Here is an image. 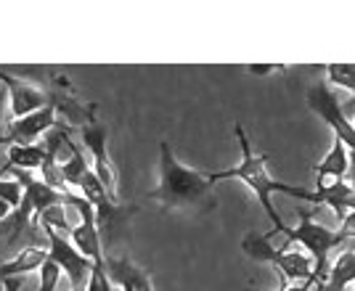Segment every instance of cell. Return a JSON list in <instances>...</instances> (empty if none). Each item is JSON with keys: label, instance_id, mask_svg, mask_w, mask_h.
<instances>
[{"label": "cell", "instance_id": "cell-9", "mask_svg": "<svg viewBox=\"0 0 355 291\" xmlns=\"http://www.w3.org/2000/svg\"><path fill=\"white\" fill-rule=\"evenodd\" d=\"M48 103L53 106L56 116L64 114L67 119H69V125H77V127H83V125H88L90 119H96V106H93V103L80 101L77 93L69 87V82H67L64 77H59V74L51 77Z\"/></svg>", "mask_w": 355, "mask_h": 291}, {"label": "cell", "instance_id": "cell-22", "mask_svg": "<svg viewBox=\"0 0 355 291\" xmlns=\"http://www.w3.org/2000/svg\"><path fill=\"white\" fill-rule=\"evenodd\" d=\"M14 215V209H11V204H6L0 199V222H6V220Z\"/></svg>", "mask_w": 355, "mask_h": 291}, {"label": "cell", "instance_id": "cell-15", "mask_svg": "<svg viewBox=\"0 0 355 291\" xmlns=\"http://www.w3.org/2000/svg\"><path fill=\"white\" fill-rule=\"evenodd\" d=\"M326 77H329L331 85L350 90L355 101V64H329L326 67Z\"/></svg>", "mask_w": 355, "mask_h": 291}, {"label": "cell", "instance_id": "cell-18", "mask_svg": "<svg viewBox=\"0 0 355 291\" xmlns=\"http://www.w3.org/2000/svg\"><path fill=\"white\" fill-rule=\"evenodd\" d=\"M85 291H114L112 289V283H109V278H106V273H104V262L93 265L88 283H85Z\"/></svg>", "mask_w": 355, "mask_h": 291}, {"label": "cell", "instance_id": "cell-6", "mask_svg": "<svg viewBox=\"0 0 355 291\" xmlns=\"http://www.w3.org/2000/svg\"><path fill=\"white\" fill-rule=\"evenodd\" d=\"M305 101H308L313 114H318L331 127L334 138H340L342 143L347 146V151H355V127L353 122L347 119V114L342 112L337 93L326 85V82H315V85L308 87Z\"/></svg>", "mask_w": 355, "mask_h": 291}, {"label": "cell", "instance_id": "cell-17", "mask_svg": "<svg viewBox=\"0 0 355 291\" xmlns=\"http://www.w3.org/2000/svg\"><path fill=\"white\" fill-rule=\"evenodd\" d=\"M0 199L6 204H11V209H16L19 204H21V186H19V180H3L0 177Z\"/></svg>", "mask_w": 355, "mask_h": 291}, {"label": "cell", "instance_id": "cell-21", "mask_svg": "<svg viewBox=\"0 0 355 291\" xmlns=\"http://www.w3.org/2000/svg\"><path fill=\"white\" fill-rule=\"evenodd\" d=\"M347 177L353 180V191H355V151H347Z\"/></svg>", "mask_w": 355, "mask_h": 291}, {"label": "cell", "instance_id": "cell-23", "mask_svg": "<svg viewBox=\"0 0 355 291\" xmlns=\"http://www.w3.org/2000/svg\"><path fill=\"white\" fill-rule=\"evenodd\" d=\"M6 106H8V93L0 87V122H3V116H6Z\"/></svg>", "mask_w": 355, "mask_h": 291}, {"label": "cell", "instance_id": "cell-14", "mask_svg": "<svg viewBox=\"0 0 355 291\" xmlns=\"http://www.w3.org/2000/svg\"><path fill=\"white\" fill-rule=\"evenodd\" d=\"M45 164V148L43 143L30 146H11L8 148V167L6 170H21V173H35Z\"/></svg>", "mask_w": 355, "mask_h": 291}, {"label": "cell", "instance_id": "cell-25", "mask_svg": "<svg viewBox=\"0 0 355 291\" xmlns=\"http://www.w3.org/2000/svg\"><path fill=\"white\" fill-rule=\"evenodd\" d=\"M353 127H355V122H353Z\"/></svg>", "mask_w": 355, "mask_h": 291}, {"label": "cell", "instance_id": "cell-11", "mask_svg": "<svg viewBox=\"0 0 355 291\" xmlns=\"http://www.w3.org/2000/svg\"><path fill=\"white\" fill-rule=\"evenodd\" d=\"M0 85L8 93V109H11L14 119H21V116L48 106V93L27 82V80H21V77H11V74L0 72Z\"/></svg>", "mask_w": 355, "mask_h": 291}, {"label": "cell", "instance_id": "cell-20", "mask_svg": "<svg viewBox=\"0 0 355 291\" xmlns=\"http://www.w3.org/2000/svg\"><path fill=\"white\" fill-rule=\"evenodd\" d=\"M273 69H282V67H260V64H250V67H247V72H252V74H270Z\"/></svg>", "mask_w": 355, "mask_h": 291}, {"label": "cell", "instance_id": "cell-5", "mask_svg": "<svg viewBox=\"0 0 355 291\" xmlns=\"http://www.w3.org/2000/svg\"><path fill=\"white\" fill-rule=\"evenodd\" d=\"M80 138H83V143L88 148V154L93 157V164H90V170L93 175L98 177V183L104 186L106 196L112 199V202H119V193H117V167L112 164L109 159V130H106V125L98 122V116L96 119H90L88 125H83L80 127Z\"/></svg>", "mask_w": 355, "mask_h": 291}, {"label": "cell", "instance_id": "cell-26", "mask_svg": "<svg viewBox=\"0 0 355 291\" xmlns=\"http://www.w3.org/2000/svg\"><path fill=\"white\" fill-rule=\"evenodd\" d=\"M353 106H355V101H353Z\"/></svg>", "mask_w": 355, "mask_h": 291}, {"label": "cell", "instance_id": "cell-2", "mask_svg": "<svg viewBox=\"0 0 355 291\" xmlns=\"http://www.w3.org/2000/svg\"><path fill=\"white\" fill-rule=\"evenodd\" d=\"M207 173H199L193 167H186L175 157L173 146L167 141H159V183L148 193V199L159 204L170 212H183V209H202L209 202L212 193Z\"/></svg>", "mask_w": 355, "mask_h": 291}, {"label": "cell", "instance_id": "cell-19", "mask_svg": "<svg viewBox=\"0 0 355 291\" xmlns=\"http://www.w3.org/2000/svg\"><path fill=\"white\" fill-rule=\"evenodd\" d=\"M21 289V278H11V281H3L0 291H19Z\"/></svg>", "mask_w": 355, "mask_h": 291}, {"label": "cell", "instance_id": "cell-16", "mask_svg": "<svg viewBox=\"0 0 355 291\" xmlns=\"http://www.w3.org/2000/svg\"><path fill=\"white\" fill-rule=\"evenodd\" d=\"M61 270L53 265L51 260H45L43 262V267H40V289L37 291H56L59 289V283H61Z\"/></svg>", "mask_w": 355, "mask_h": 291}, {"label": "cell", "instance_id": "cell-12", "mask_svg": "<svg viewBox=\"0 0 355 291\" xmlns=\"http://www.w3.org/2000/svg\"><path fill=\"white\" fill-rule=\"evenodd\" d=\"M345 175H347V146L340 138H334L329 154L321 159V164H315V183L318 188L329 183H345Z\"/></svg>", "mask_w": 355, "mask_h": 291}, {"label": "cell", "instance_id": "cell-7", "mask_svg": "<svg viewBox=\"0 0 355 291\" xmlns=\"http://www.w3.org/2000/svg\"><path fill=\"white\" fill-rule=\"evenodd\" d=\"M45 238H48V260L53 262L61 270V276L67 278V283L72 289H85L90 278V270H93V262L88 257H83L77 249L72 247V241L61 233L53 231H43Z\"/></svg>", "mask_w": 355, "mask_h": 291}, {"label": "cell", "instance_id": "cell-1", "mask_svg": "<svg viewBox=\"0 0 355 291\" xmlns=\"http://www.w3.org/2000/svg\"><path fill=\"white\" fill-rule=\"evenodd\" d=\"M234 132H236V141H239V148H241V161H239L236 167H228V170H218V173H207L209 183L212 186H218L220 180H228V177H236L241 183H247L252 188V193L257 196V202L263 206V212L268 215L270 220V231L266 233L268 238H273V236H279L284 231V222L282 215L276 212V206L270 202V196L273 193H284V196H292V199H300V202L311 204V196L313 191L311 188H302V186H289V183H282V180H276L273 175L266 170V164L270 161V154H257L254 148H252L250 138H247V130L241 127V125H234Z\"/></svg>", "mask_w": 355, "mask_h": 291}, {"label": "cell", "instance_id": "cell-4", "mask_svg": "<svg viewBox=\"0 0 355 291\" xmlns=\"http://www.w3.org/2000/svg\"><path fill=\"white\" fill-rule=\"evenodd\" d=\"M297 215H300V222H297L295 228L284 225V231L279 236L289 238V244H300V247L305 249V254L313 262L315 283H321L326 273H329V254H331V249H337L345 241V236L340 231H334V228H326L324 222H315L311 209L308 212L300 209Z\"/></svg>", "mask_w": 355, "mask_h": 291}, {"label": "cell", "instance_id": "cell-10", "mask_svg": "<svg viewBox=\"0 0 355 291\" xmlns=\"http://www.w3.org/2000/svg\"><path fill=\"white\" fill-rule=\"evenodd\" d=\"M104 273L112 289L119 291H154L148 273L125 254H104Z\"/></svg>", "mask_w": 355, "mask_h": 291}, {"label": "cell", "instance_id": "cell-3", "mask_svg": "<svg viewBox=\"0 0 355 291\" xmlns=\"http://www.w3.org/2000/svg\"><path fill=\"white\" fill-rule=\"evenodd\" d=\"M241 252L254 262H268V265H273L279 278H282V286L315 281V276H313V262L305 252H292V249L273 247L266 233H257V231L247 233V236L241 238Z\"/></svg>", "mask_w": 355, "mask_h": 291}, {"label": "cell", "instance_id": "cell-8", "mask_svg": "<svg viewBox=\"0 0 355 291\" xmlns=\"http://www.w3.org/2000/svg\"><path fill=\"white\" fill-rule=\"evenodd\" d=\"M56 125H59L56 112H53V106L48 103V106L37 109V112H32V114L21 116V119H14V122L8 125V135L0 138V146L3 143H11V146L37 143V141H43L45 132L53 130Z\"/></svg>", "mask_w": 355, "mask_h": 291}, {"label": "cell", "instance_id": "cell-13", "mask_svg": "<svg viewBox=\"0 0 355 291\" xmlns=\"http://www.w3.org/2000/svg\"><path fill=\"white\" fill-rule=\"evenodd\" d=\"M45 260H48V247H40V244L24 247L14 260H8L0 265V283H3V281H11V278L30 276V273H35V270L43 267Z\"/></svg>", "mask_w": 355, "mask_h": 291}, {"label": "cell", "instance_id": "cell-24", "mask_svg": "<svg viewBox=\"0 0 355 291\" xmlns=\"http://www.w3.org/2000/svg\"><path fill=\"white\" fill-rule=\"evenodd\" d=\"M69 291H85V289H69Z\"/></svg>", "mask_w": 355, "mask_h": 291}]
</instances>
